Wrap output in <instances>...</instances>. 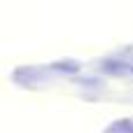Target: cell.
<instances>
[{
    "label": "cell",
    "mask_w": 133,
    "mask_h": 133,
    "mask_svg": "<svg viewBox=\"0 0 133 133\" xmlns=\"http://www.w3.org/2000/svg\"><path fill=\"white\" fill-rule=\"evenodd\" d=\"M108 133H133V122L119 119V122H115V124L108 129Z\"/></svg>",
    "instance_id": "6da1fadb"
}]
</instances>
